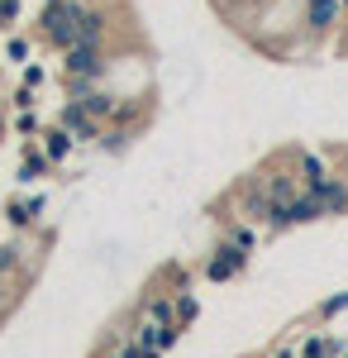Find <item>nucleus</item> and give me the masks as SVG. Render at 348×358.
I'll list each match as a JSON object with an SVG mask.
<instances>
[{
    "label": "nucleus",
    "mask_w": 348,
    "mask_h": 358,
    "mask_svg": "<svg viewBox=\"0 0 348 358\" xmlns=\"http://www.w3.org/2000/svg\"><path fill=\"white\" fill-rule=\"evenodd\" d=\"M81 15H86V0H48V5L38 10V34H43V43H53L57 53L72 48V43H77Z\"/></svg>",
    "instance_id": "nucleus-1"
},
{
    "label": "nucleus",
    "mask_w": 348,
    "mask_h": 358,
    "mask_svg": "<svg viewBox=\"0 0 348 358\" xmlns=\"http://www.w3.org/2000/svg\"><path fill=\"white\" fill-rule=\"evenodd\" d=\"M106 72H110L106 48H96V43H72V48H62V77H67V82H106Z\"/></svg>",
    "instance_id": "nucleus-2"
},
{
    "label": "nucleus",
    "mask_w": 348,
    "mask_h": 358,
    "mask_svg": "<svg viewBox=\"0 0 348 358\" xmlns=\"http://www.w3.org/2000/svg\"><path fill=\"white\" fill-rule=\"evenodd\" d=\"M339 15H344V0H300V24L315 38H324L329 29L339 24Z\"/></svg>",
    "instance_id": "nucleus-3"
},
{
    "label": "nucleus",
    "mask_w": 348,
    "mask_h": 358,
    "mask_svg": "<svg viewBox=\"0 0 348 358\" xmlns=\"http://www.w3.org/2000/svg\"><path fill=\"white\" fill-rule=\"evenodd\" d=\"M62 129H72V138H77V143H86V138H101V134H106V129H101V120L86 110L81 101H67V106H62Z\"/></svg>",
    "instance_id": "nucleus-4"
},
{
    "label": "nucleus",
    "mask_w": 348,
    "mask_h": 358,
    "mask_svg": "<svg viewBox=\"0 0 348 358\" xmlns=\"http://www.w3.org/2000/svg\"><path fill=\"white\" fill-rule=\"evenodd\" d=\"M243 263H248V248L234 244V239H224V244L215 248V258H210V268H205V273H210L215 282H224V277H234V273H239Z\"/></svg>",
    "instance_id": "nucleus-5"
},
{
    "label": "nucleus",
    "mask_w": 348,
    "mask_h": 358,
    "mask_svg": "<svg viewBox=\"0 0 348 358\" xmlns=\"http://www.w3.org/2000/svg\"><path fill=\"white\" fill-rule=\"evenodd\" d=\"M106 34H110V15L86 5V15H81V24H77V43H96V48H101Z\"/></svg>",
    "instance_id": "nucleus-6"
},
{
    "label": "nucleus",
    "mask_w": 348,
    "mask_h": 358,
    "mask_svg": "<svg viewBox=\"0 0 348 358\" xmlns=\"http://www.w3.org/2000/svg\"><path fill=\"white\" fill-rule=\"evenodd\" d=\"M138 344H143V349H167V344H177V325H172V320L143 325V330H138Z\"/></svg>",
    "instance_id": "nucleus-7"
},
{
    "label": "nucleus",
    "mask_w": 348,
    "mask_h": 358,
    "mask_svg": "<svg viewBox=\"0 0 348 358\" xmlns=\"http://www.w3.org/2000/svg\"><path fill=\"white\" fill-rule=\"evenodd\" d=\"M72 143H77V138H72V129H62V124H57V129H48V134H43V153H48L53 163H62V158L72 153Z\"/></svg>",
    "instance_id": "nucleus-8"
},
{
    "label": "nucleus",
    "mask_w": 348,
    "mask_h": 358,
    "mask_svg": "<svg viewBox=\"0 0 348 358\" xmlns=\"http://www.w3.org/2000/svg\"><path fill=\"white\" fill-rule=\"evenodd\" d=\"M53 167V158L43 153V148H24V163H20V182H34V177H43Z\"/></svg>",
    "instance_id": "nucleus-9"
},
{
    "label": "nucleus",
    "mask_w": 348,
    "mask_h": 358,
    "mask_svg": "<svg viewBox=\"0 0 348 358\" xmlns=\"http://www.w3.org/2000/svg\"><path fill=\"white\" fill-rule=\"evenodd\" d=\"M20 20V0H0V34H10Z\"/></svg>",
    "instance_id": "nucleus-10"
},
{
    "label": "nucleus",
    "mask_w": 348,
    "mask_h": 358,
    "mask_svg": "<svg viewBox=\"0 0 348 358\" xmlns=\"http://www.w3.org/2000/svg\"><path fill=\"white\" fill-rule=\"evenodd\" d=\"M15 268H20V248H15V244H0V277L15 273Z\"/></svg>",
    "instance_id": "nucleus-11"
},
{
    "label": "nucleus",
    "mask_w": 348,
    "mask_h": 358,
    "mask_svg": "<svg viewBox=\"0 0 348 358\" xmlns=\"http://www.w3.org/2000/svg\"><path fill=\"white\" fill-rule=\"evenodd\" d=\"M334 354H339V349H334V344H320V339L305 344V358H334Z\"/></svg>",
    "instance_id": "nucleus-12"
},
{
    "label": "nucleus",
    "mask_w": 348,
    "mask_h": 358,
    "mask_svg": "<svg viewBox=\"0 0 348 358\" xmlns=\"http://www.w3.org/2000/svg\"><path fill=\"white\" fill-rule=\"evenodd\" d=\"M15 129H20V134H34V129H38V120H34V110H20V120H15Z\"/></svg>",
    "instance_id": "nucleus-13"
},
{
    "label": "nucleus",
    "mask_w": 348,
    "mask_h": 358,
    "mask_svg": "<svg viewBox=\"0 0 348 358\" xmlns=\"http://www.w3.org/2000/svg\"><path fill=\"white\" fill-rule=\"evenodd\" d=\"M5 53L15 57V62H24V57H29V43H24V38H10V43H5Z\"/></svg>",
    "instance_id": "nucleus-14"
},
{
    "label": "nucleus",
    "mask_w": 348,
    "mask_h": 358,
    "mask_svg": "<svg viewBox=\"0 0 348 358\" xmlns=\"http://www.w3.org/2000/svg\"><path fill=\"white\" fill-rule=\"evenodd\" d=\"M148 315H153V320H172V306L158 296V301H148Z\"/></svg>",
    "instance_id": "nucleus-15"
},
{
    "label": "nucleus",
    "mask_w": 348,
    "mask_h": 358,
    "mask_svg": "<svg viewBox=\"0 0 348 358\" xmlns=\"http://www.w3.org/2000/svg\"><path fill=\"white\" fill-rule=\"evenodd\" d=\"M177 315H182V320H196V296H182V301H177Z\"/></svg>",
    "instance_id": "nucleus-16"
},
{
    "label": "nucleus",
    "mask_w": 348,
    "mask_h": 358,
    "mask_svg": "<svg viewBox=\"0 0 348 358\" xmlns=\"http://www.w3.org/2000/svg\"><path fill=\"white\" fill-rule=\"evenodd\" d=\"M344 306H348V292H344V296H329V301H324V315H339Z\"/></svg>",
    "instance_id": "nucleus-17"
},
{
    "label": "nucleus",
    "mask_w": 348,
    "mask_h": 358,
    "mask_svg": "<svg viewBox=\"0 0 348 358\" xmlns=\"http://www.w3.org/2000/svg\"><path fill=\"white\" fill-rule=\"evenodd\" d=\"M143 354V344H129V349H119V354H110V358H138Z\"/></svg>",
    "instance_id": "nucleus-18"
},
{
    "label": "nucleus",
    "mask_w": 348,
    "mask_h": 358,
    "mask_svg": "<svg viewBox=\"0 0 348 358\" xmlns=\"http://www.w3.org/2000/svg\"><path fill=\"white\" fill-rule=\"evenodd\" d=\"M0 301H5V282H0Z\"/></svg>",
    "instance_id": "nucleus-19"
},
{
    "label": "nucleus",
    "mask_w": 348,
    "mask_h": 358,
    "mask_svg": "<svg viewBox=\"0 0 348 358\" xmlns=\"http://www.w3.org/2000/svg\"><path fill=\"white\" fill-rule=\"evenodd\" d=\"M277 358H291V354H277Z\"/></svg>",
    "instance_id": "nucleus-20"
},
{
    "label": "nucleus",
    "mask_w": 348,
    "mask_h": 358,
    "mask_svg": "<svg viewBox=\"0 0 348 358\" xmlns=\"http://www.w3.org/2000/svg\"><path fill=\"white\" fill-rule=\"evenodd\" d=\"M344 177H348V163H344Z\"/></svg>",
    "instance_id": "nucleus-21"
}]
</instances>
